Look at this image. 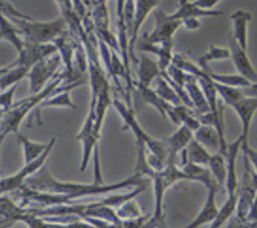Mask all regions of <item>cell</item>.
Instances as JSON below:
<instances>
[{
  "label": "cell",
  "mask_w": 257,
  "mask_h": 228,
  "mask_svg": "<svg viewBox=\"0 0 257 228\" xmlns=\"http://www.w3.org/2000/svg\"><path fill=\"white\" fill-rule=\"evenodd\" d=\"M140 179V175L128 178L120 183L112 185H100V184H77V183H59L54 181L48 171L43 168L39 176L31 178L27 181L28 185L32 189H38L42 191H56L58 193H64L67 197H79L90 194H98L103 192H109L111 190H116L121 187H125L130 184H135L136 180Z\"/></svg>",
  "instance_id": "cell-1"
},
{
  "label": "cell",
  "mask_w": 257,
  "mask_h": 228,
  "mask_svg": "<svg viewBox=\"0 0 257 228\" xmlns=\"http://www.w3.org/2000/svg\"><path fill=\"white\" fill-rule=\"evenodd\" d=\"M2 11H7L8 16L15 23L20 33L28 42L42 44L59 34L64 27L62 19L50 22H34L29 17L20 14L8 2L2 0Z\"/></svg>",
  "instance_id": "cell-2"
},
{
  "label": "cell",
  "mask_w": 257,
  "mask_h": 228,
  "mask_svg": "<svg viewBox=\"0 0 257 228\" xmlns=\"http://www.w3.org/2000/svg\"><path fill=\"white\" fill-rule=\"evenodd\" d=\"M54 145V142L49 146V148L36 160L25 164L24 167L19 170L16 174L10 176V177H6L3 178L1 180V192L2 194L6 193V192H11L13 190H16L18 188H20L23 184V181L26 179V177L32 173H34L36 170H38L40 167L43 166L47 156L49 155L52 147Z\"/></svg>",
  "instance_id": "cell-3"
},
{
  "label": "cell",
  "mask_w": 257,
  "mask_h": 228,
  "mask_svg": "<svg viewBox=\"0 0 257 228\" xmlns=\"http://www.w3.org/2000/svg\"><path fill=\"white\" fill-rule=\"evenodd\" d=\"M243 142L242 136L238 137L232 143H228L227 151L225 154L226 166H227V177L225 182V189L227 195H232L237 193L238 188V178H237V158L239 151L241 150V144Z\"/></svg>",
  "instance_id": "cell-4"
},
{
  "label": "cell",
  "mask_w": 257,
  "mask_h": 228,
  "mask_svg": "<svg viewBox=\"0 0 257 228\" xmlns=\"http://www.w3.org/2000/svg\"><path fill=\"white\" fill-rule=\"evenodd\" d=\"M237 113L242 128L243 142H249V133L252 120L257 111V97L254 96H243L235 104L231 106Z\"/></svg>",
  "instance_id": "cell-5"
},
{
  "label": "cell",
  "mask_w": 257,
  "mask_h": 228,
  "mask_svg": "<svg viewBox=\"0 0 257 228\" xmlns=\"http://www.w3.org/2000/svg\"><path fill=\"white\" fill-rule=\"evenodd\" d=\"M230 51L231 58L234 62V65L241 75L245 76L252 83L257 82V70L253 66L248 54L247 50L242 48L232 37L230 40Z\"/></svg>",
  "instance_id": "cell-6"
},
{
  "label": "cell",
  "mask_w": 257,
  "mask_h": 228,
  "mask_svg": "<svg viewBox=\"0 0 257 228\" xmlns=\"http://www.w3.org/2000/svg\"><path fill=\"white\" fill-rule=\"evenodd\" d=\"M230 19L233 28L234 40L245 50L248 47V24L252 19V14L244 9H237L231 15Z\"/></svg>",
  "instance_id": "cell-7"
},
{
  "label": "cell",
  "mask_w": 257,
  "mask_h": 228,
  "mask_svg": "<svg viewBox=\"0 0 257 228\" xmlns=\"http://www.w3.org/2000/svg\"><path fill=\"white\" fill-rule=\"evenodd\" d=\"M59 64L58 56H51L47 59H42L35 63L30 70V80H31V90H37L44 81L54 72L57 65Z\"/></svg>",
  "instance_id": "cell-8"
},
{
  "label": "cell",
  "mask_w": 257,
  "mask_h": 228,
  "mask_svg": "<svg viewBox=\"0 0 257 228\" xmlns=\"http://www.w3.org/2000/svg\"><path fill=\"white\" fill-rule=\"evenodd\" d=\"M208 193L206 197V201L196 216V218L189 224L187 227H200L208 222H213L218 215L219 208L216 204V193L218 191V187H211L208 188Z\"/></svg>",
  "instance_id": "cell-9"
},
{
  "label": "cell",
  "mask_w": 257,
  "mask_h": 228,
  "mask_svg": "<svg viewBox=\"0 0 257 228\" xmlns=\"http://www.w3.org/2000/svg\"><path fill=\"white\" fill-rule=\"evenodd\" d=\"M223 12L219 10H205L189 0H180L179 9L175 13L171 14V17L175 19L185 20L188 18H197V17H218L222 15Z\"/></svg>",
  "instance_id": "cell-10"
},
{
  "label": "cell",
  "mask_w": 257,
  "mask_h": 228,
  "mask_svg": "<svg viewBox=\"0 0 257 228\" xmlns=\"http://www.w3.org/2000/svg\"><path fill=\"white\" fill-rule=\"evenodd\" d=\"M17 141L19 142V144L22 146V149H23L24 163L28 164L36 160L37 158H39L49 148V146L53 142H55V138H52L50 142L43 144V143L32 142L27 138H25L24 136L17 135Z\"/></svg>",
  "instance_id": "cell-11"
},
{
  "label": "cell",
  "mask_w": 257,
  "mask_h": 228,
  "mask_svg": "<svg viewBox=\"0 0 257 228\" xmlns=\"http://www.w3.org/2000/svg\"><path fill=\"white\" fill-rule=\"evenodd\" d=\"M237 203H238V192L236 194L228 195L225 203L219 209L218 215L215 218V220L211 223L210 227L218 228V227H221L224 223H226L228 219H230L233 216L234 212H236Z\"/></svg>",
  "instance_id": "cell-12"
},
{
  "label": "cell",
  "mask_w": 257,
  "mask_h": 228,
  "mask_svg": "<svg viewBox=\"0 0 257 228\" xmlns=\"http://www.w3.org/2000/svg\"><path fill=\"white\" fill-rule=\"evenodd\" d=\"M208 168L213 174L218 185L225 187V182L227 177V166H226L225 155L222 154L221 152H217L216 154L212 155L211 160L208 164Z\"/></svg>",
  "instance_id": "cell-13"
},
{
  "label": "cell",
  "mask_w": 257,
  "mask_h": 228,
  "mask_svg": "<svg viewBox=\"0 0 257 228\" xmlns=\"http://www.w3.org/2000/svg\"><path fill=\"white\" fill-rule=\"evenodd\" d=\"M187 151L188 160L194 164L208 166L212 155L197 140L192 139L189 143Z\"/></svg>",
  "instance_id": "cell-14"
},
{
  "label": "cell",
  "mask_w": 257,
  "mask_h": 228,
  "mask_svg": "<svg viewBox=\"0 0 257 228\" xmlns=\"http://www.w3.org/2000/svg\"><path fill=\"white\" fill-rule=\"evenodd\" d=\"M20 31L18 30V28L12 24L9 20H7L5 18V16L3 15L2 17V31H1V36L2 39H5L7 41H9L12 45H14V47L16 48V50L19 52L22 51V49L25 46V41H23L20 38Z\"/></svg>",
  "instance_id": "cell-15"
},
{
  "label": "cell",
  "mask_w": 257,
  "mask_h": 228,
  "mask_svg": "<svg viewBox=\"0 0 257 228\" xmlns=\"http://www.w3.org/2000/svg\"><path fill=\"white\" fill-rule=\"evenodd\" d=\"M210 77L221 84H225L228 86H233V87H240L244 88L249 86L252 82L248 80L245 76L241 75L240 73L236 74H220V73H214V72H209Z\"/></svg>",
  "instance_id": "cell-16"
},
{
  "label": "cell",
  "mask_w": 257,
  "mask_h": 228,
  "mask_svg": "<svg viewBox=\"0 0 257 228\" xmlns=\"http://www.w3.org/2000/svg\"><path fill=\"white\" fill-rule=\"evenodd\" d=\"M214 82H215V86H216L218 94L221 95L224 102L230 106H232L238 100H240L243 96H245L243 88L228 86L225 84L218 83L216 81H214Z\"/></svg>",
  "instance_id": "cell-17"
},
{
  "label": "cell",
  "mask_w": 257,
  "mask_h": 228,
  "mask_svg": "<svg viewBox=\"0 0 257 228\" xmlns=\"http://www.w3.org/2000/svg\"><path fill=\"white\" fill-rule=\"evenodd\" d=\"M231 57V51L230 48H225V47H220L216 45L210 46L209 50L200 57L199 62L201 66L203 67V70H206L208 62L212 60H222V59H227Z\"/></svg>",
  "instance_id": "cell-18"
},
{
  "label": "cell",
  "mask_w": 257,
  "mask_h": 228,
  "mask_svg": "<svg viewBox=\"0 0 257 228\" xmlns=\"http://www.w3.org/2000/svg\"><path fill=\"white\" fill-rule=\"evenodd\" d=\"M140 79L142 82V87H147L151 79L156 75L158 72V67L156 63L148 57L142 56L140 62Z\"/></svg>",
  "instance_id": "cell-19"
},
{
  "label": "cell",
  "mask_w": 257,
  "mask_h": 228,
  "mask_svg": "<svg viewBox=\"0 0 257 228\" xmlns=\"http://www.w3.org/2000/svg\"><path fill=\"white\" fill-rule=\"evenodd\" d=\"M241 151L243 152V155L248 159L252 169L257 173V150L253 149L249 142H242Z\"/></svg>",
  "instance_id": "cell-20"
},
{
  "label": "cell",
  "mask_w": 257,
  "mask_h": 228,
  "mask_svg": "<svg viewBox=\"0 0 257 228\" xmlns=\"http://www.w3.org/2000/svg\"><path fill=\"white\" fill-rule=\"evenodd\" d=\"M222 0H194L193 3L205 10H212Z\"/></svg>",
  "instance_id": "cell-21"
},
{
  "label": "cell",
  "mask_w": 257,
  "mask_h": 228,
  "mask_svg": "<svg viewBox=\"0 0 257 228\" xmlns=\"http://www.w3.org/2000/svg\"><path fill=\"white\" fill-rule=\"evenodd\" d=\"M245 221H247V222H256L257 221V196L255 197V199L246 215Z\"/></svg>",
  "instance_id": "cell-22"
},
{
  "label": "cell",
  "mask_w": 257,
  "mask_h": 228,
  "mask_svg": "<svg viewBox=\"0 0 257 228\" xmlns=\"http://www.w3.org/2000/svg\"><path fill=\"white\" fill-rule=\"evenodd\" d=\"M251 185L252 187L257 191V173L252 169V172H251Z\"/></svg>",
  "instance_id": "cell-23"
}]
</instances>
